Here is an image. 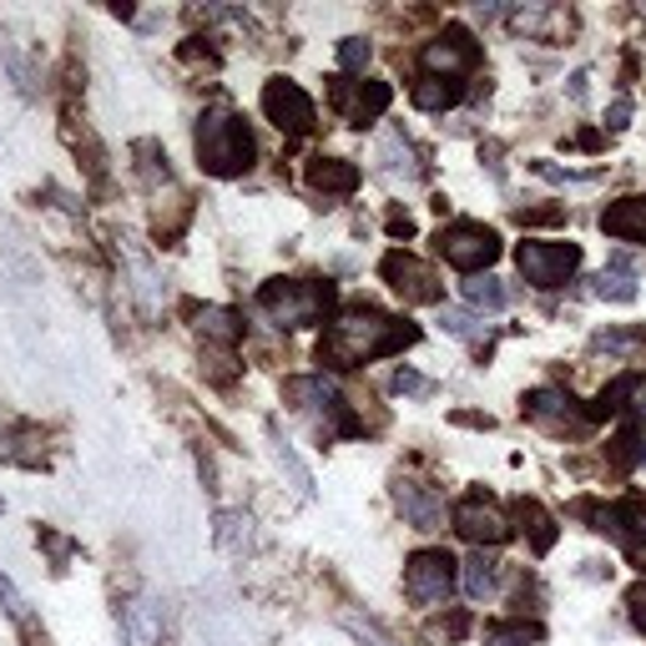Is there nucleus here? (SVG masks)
Returning <instances> with one entry per match:
<instances>
[{
    "label": "nucleus",
    "instance_id": "f257e3e1",
    "mask_svg": "<svg viewBox=\"0 0 646 646\" xmlns=\"http://www.w3.org/2000/svg\"><path fill=\"white\" fill-rule=\"evenodd\" d=\"M414 338H419L414 323L395 319V313H384V309H369V303H359V309H344L334 323H329V334L319 338V348H313V354H319V364H329V369H359V364L405 354Z\"/></svg>",
    "mask_w": 646,
    "mask_h": 646
},
{
    "label": "nucleus",
    "instance_id": "f03ea898",
    "mask_svg": "<svg viewBox=\"0 0 646 646\" xmlns=\"http://www.w3.org/2000/svg\"><path fill=\"white\" fill-rule=\"evenodd\" d=\"M192 152L207 177H248L258 162V137L233 107H207L192 127Z\"/></svg>",
    "mask_w": 646,
    "mask_h": 646
},
{
    "label": "nucleus",
    "instance_id": "7ed1b4c3",
    "mask_svg": "<svg viewBox=\"0 0 646 646\" xmlns=\"http://www.w3.org/2000/svg\"><path fill=\"white\" fill-rule=\"evenodd\" d=\"M338 303V288L329 278H268L258 288V309L273 319V329H313Z\"/></svg>",
    "mask_w": 646,
    "mask_h": 646
},
{
    "label": "nucleus",
    "instance_id": "20e7f679",
    "mask_svg": "<svg viewBox=\"0 0 646 646\" xmlns=\"http://www.w3.org/2000/svg\"><path fill=\"white\" fill-rule=\"evenodd\" d=\"M283 399H288V409H299V414H309L319 424L323 440L364 434V419L348 414L344 395H338V384L329 374H293V379H283Z\"/></svg>",
    "mask_w": 646,
    "mask_h": 646
},
{
    "label": "nucleus",
    "instance_id": "39448f33",
    "mask_svg": "<svg viewBox=\"0 0 646 646\" xmlns=\"http://www.w3.org/2000/svg\"><path fill=\"white\" fill-rule=\"evenodd\" d=\"M434 248H440V258L455 268V273L480 278L495 258H500V233H495L491 223H475V217H455V223H444V228L434 233Z\"/></svg>",
    "mask_w": 646,
    "mask_h": 646
},
{
    "label": "nucleus",
    "instance_id": "423d86ee",
    "mask_svg": "<svg viewBox=\"0 0 646 646\" xmlns=\"http://www.w3.org/2000/svg\"><path fill=\"white\" fill-rule=\"evenodd\" d=\"M515 268L536 293H556V288L575 283L581 273V243H556V238H526L515 248Z\"/></svg>",
    "mask_w": 646,
    "mask_h": 646
},
{
    "label": "nucleus",
    "instance_id": "0eeeda50",
    "mask_svg": "<svg viewBox=\"0 0 646 646\" xmlns=\"http://www.w3.org/2000/svg\"><path fill=\"white\" fill-rule=\"evenodd\" d=\"M455 586H460V566H455V556L440 551V546H424V551H414L405 561V596L414 601L419 611L450 606Z\"/></svg>",
    "mask_w": 646,
    "mask_h": 646
},
{
    "label": "nucleus",
    "instance_id": "6e6552de",
    "mask_svg": "<svg viewBox=\"0 0 646 646\" xmlns=\"http://www.w3.org/2000/svg\"><path fill=\"white\" fill-rule=\"evenodd\" d=\"M450 526H455L460 536L475 546V551H495V546H505V540H510V520H505L500 505H495L485 491H465V495H460L455 510H450Z\"/></svg>",
    "mask_w": 646,
    "mask_h": 646
},
{
    "label": "nucleus",
    "instance_id": "1a4fd4ad",
    "mask_svg": "<svg viewBox=\"0 0 646 646\" xmlns=\"http://www.w3.org/2000/svg\"><path fill=\"white\" fill-rule=\"evenodd\" d=\"M263 117L273 121L283 137H309L313 127H319L313 96L303 91L299 82H288V76H268L263 82Z\"/></svg>",
    "mask_w": 646,
    "mask_h": 646
},
{
    "label": "nucleus",
    "instance_id": "9d476101",
    "mask_svg": "<svg viewBox=\"0 0 646 646\" xmlns=\"http://www.w3.org/2000/svg\"><path fill=\"white\" fill-rule=\"evenodd\" d=\"M379 278L389 288H395L405 303H440L444 299V283L440 273H434L424 258H414V252L395 248V252H384V263H379Z\"/></svg>",
    "mask_w": 646,
    "mask_h": 646
},
{
    "label": "nucleus",
    "instance_id": "9b49d317",
    "mask_svg": "<svg viewBox=\"0 0 646 646\" xmlns=\"http://www.w3.org/2000/svg\"><path fill=\"white\" fill-rule=\"evenodd\" d=\"M424 61V76H450V82H465L480 66V41L470 36L465 25H444V36H434L430 46L419 51Z\"/></svg>",
    "mask_w": 646,
    "mask_h": 646
},
{
    "label": "nucleus",
    "instance_id": "f8f14e48",
    "mask_svg": "<svg viewBox=\"0 0 646 646\" xmlns=\"http://www.w3.org/2000/svg\"><path fill=\"white\" fill-rule=\"evenodd\" d=\"M520 414L546 434H566V430H575V424H586V409H575L571 389H556V384L530 389V395L520 399Z\"/></svg>",
    "mask_w": 646,
    "mask_h": 646
},
{
    "label": "nucleus",
    "instance_id": "ddd939ff",
    "mask_svg": "<svg viewBox=\"0 0 646 646\" xmlns=\"http://www.w3.org/2000/svg\"><path fill=\"white\" fill-rule=\"evenodd\" d=\"M334 101H338V111H344L354 127H369V121H379L384 111H389L395 86H389V82H348V76H334Z\"/></svg>",
    "mask_w": 646,
    "mask_h": 646
},
{
    "label": "nucleus",
    "instance_id": "4468645a",
    "mask_svg": "<svg viewBox=\"0 0 646 646\" xmlns=\"http://www.w3.org/2000/svg\"><path fill=\"white\" fill-rule=\"evenodd\" d=\"M389 495H395V510L405 515V526H414V530H444V500L430 491V485H424V480L395 475Z\"/></svg>",
    "mask_w": 646,
    "mask_h": 646
},
{
    "label": "nucleus",
    "instance_id": "2eb2a0df",
    "mask_svg": "<svg viewBox=\"0 0 646 646\" xmlns=\"http://www.w3.org/2000/svg\"><path fill=\"white\" fill-rule=\"evenodd\" d=\"M162 632H168V611L157 596H137L121 606V642L127 646H162Z\"/></svg>",
    "mask_w": 646,
    "mask_h": 646
},
{
    "label": "nucleus",
    "instance_id": "dca6fc26",
    "mask_svg": "<svg viewBox=\"0 0 646 646\" xmlns=\"http://www.w3.org/2000/svg\"><path fill=\"white\" fill-rule=\"evenodd\" d=\"M601 233L616 243H642L646 248V192H632V197H616V203L601 213Z\"/></svg>",
    "mask_w": 646,
    "mask_h": 646
},
{
    "label": "nucleus",
    "instance_id": "f3484780",
    "mask_svg": "<svg viewBox=\"0 0 646 646\" xmlns=\"http://www.w3.org/2000/svg\"><path fill=\"white\" fill-rule=\"evenodd\" d=\"M359 182H364V172L348 157H313L309 162V187L323 192V197H348Z\"/></svg>",
    "mask_w": 646,
    "mask_h": 646
},
{
    "label": "nucleus",
    "instance_id": "a211bd4d",
    "mask_svg": "<svg viewBox=\"0 0 646 646\" xmlns=\"http://www.w3.org/2000/svg\"><path fill=\"white\" fill-rule=\"evenodd\" d=\"M379 162H384V172H389L395 182H399V177H405V182H419V177H424L419 147L405 137V127H389V132H384V142H379Z\"/></svg>",
    "mask_w": 646,
    "mask_h": 646
},
{
    "label": "nucleus",
    "instance_id": "6ab92c4d",
    "mask_svg": "<svg viewBox=\"0 0 646 646\" xmlns=\"http://www.w3.org/2000/svg\"><path fill=\"white\" fill-rule=\"evenodd\" d=\"M515 515H520V530H526L530 551H536V556H551V551H556V540H561V526H556V515L546 510L540 500H530V495H520V500H515Z\"/></svg>",
    "mask_w": 646,
    "mask_h": 646
},
{
    "label": "nucleus",
    "instance_id": "aec40b11",
    "mask_svg": "<svg viewBox=\"0 0 646 646\" xmlns=\"http://www.w3.org/2000/svg\"><path fill=\"white\" fill-rule=\"evenodd\" d=\"M642 384H646V379H642V374H636V369L616 374V379H611V384H601V395L591 399L586 419H591V424H601V419H616L626 405H636V395H642Z\"/></svg>",
    "mask_w": 646,
    "mask_h": 646
},
{
    "label": "nucleus",
    "instance_id": "412c9836",
    "mask_svg": "<svg viewBox=\"0 0 646 646\" xmlns=\"http://www.w3.org/2000/svg\"><path fill=\"white\" fill-rule=\"evenodd\" d=\"M192 323H197V334H203L207 344H217V348H233L243 338V313L223 309V303H203V309L192 313Z\"/></svg>",
    "mask_w": 646,
    "mask_h": 646
},
{
    "label": "nucleus",
    "instance_id": "4be33fe9",
    "mask_svg": "<svg viewBox=\"0 0 646 646\" xmlns=\"http://www.w3.org/2000/svg\"><path fill=\"white\" fill-rule=\"evenodd\" d=\"M601 303H636V293H642V283H636V268H632V258H611L606 268L596 273V288H591Z\"/></svg>",
    "mask_w": 646,
    "mask_h": 646
},
{
    "label": "nucleus",
    "instance_id": "5701e85b",
    "mask_svg": "<svg viewBox=\"0 0 646 646\" xmlns=\"http://www.w3.org/2000/svg\"><path fill=\"white\" fill-rule=\"evenodd\" d=\"M127 278H132V299L142 303V313H147V319H157V313H162V303H168V288H162V273L152 268V258L132 252V258H127Z\"/></svg>",
    "mask_w": 646,
    "mask_h": 646
},
{
    "label": "nucleus",
    "instance_id": "b1692460",
    "mask_svg": "<svg viewBox=\"0 0 646 646\" xmlns=\"http://www.w3.org/2000/svg\"><path fill=\"white\" fill-rule=\"evenodd\" d=\"M273 465H278V475L288 480V491L299 495V500H319V491H313V470L303 465V455L299 450H293V440H283V434L273 430Z\"/></svg>",
    "mask_w": 646,
    "mask_h": 646
},
{
    "label": "nucleus",
    "instance_id": "393cba45",
    "mask_svg": "<svg viewBox=\"0 0 646 646\" xmlns=\"http://www.w3.org/2000/svg\"><path fill=\"white\" fill-rule=\"evenodd\" d=\"M409 101L419 111H455L465 101V82H450V76H419L409 86Z\"/></svg>",
    "mask_w": 646,
    "mask_h": 646
},
{
    "label": "nucleus",
    "instance_id": "a878e982",
    "mask_svg": "<svg viewBox=\"0 0 646 646\" xmlns=\"http://www.w3.org/2000/svg\"><path fill=\"white\" fill-rule=\"evenodd\" d=\"M460 586H465L470 601H491L500 591V561L485 551H475L465 566H460Z\"/></svg>",
    "mask_w": 646,
    "mask_h": 646
},
{
    "label": "nucleus",
    "instance_id": "bb28decb",
    "mask_svg": "<svg viewBox=\"0 0 646 646\" xmlns=\"http://www.w3.org/2000/svg\"><path fill=\"white\" fill-rule=\"evenodd\" d=\"M217 551L233 556V561L252 551V515H243V510H217Z\"/></svg>",
    "mask_w": 646,
    "mask_h": 646
},
{
    "label": "nucleus",
    "instance_id": "cd10ccee",
    "mask_svg": "<svg viewBox=\"0 0 646 646\" xmlns=\"http://www.w3.org/2000/svg\"><path fill=\"white\" fill-rule=\"evenodd\" d=\"M465 299H470V309H480V313H500L505 303H510V288H500V278L480 273L465 283Z\"/></svg>",
    "mask_w": 646,
    "mask_h": 646
},
{
    "label": "nucleus",
    "instance_id": "c85d7f7f",
    "mask_svg": "<svg viewBox=\"0 0 646 646\" xmlns=\"http://www.w3.org/2000/svg\"><path fill=\"white\" fill-rule=\"evenodd\" d=\"M540 642V626L536 622H491L485 626V646H536Z\"/></svg>",
    "mask_w": 646,
    "mask_h": 646
},
{
    "label": "nucleus",
    "instance_id": "c756f323",
    "mask_svg": "<svg viewBox=\"0 0 646 646\" xmlns=\"http://www.w3.org/2000/svg\"><path fill=\"white\" fill-rule=\"evenodd\" d=\"M389 389H395L399 399H434V395H440V384H434V379H424V374H419V369H409V364H399V369H395Z\"/></svg>",
    "mask_w": 646,
    "mask_h": 646
},
{
    "label": "nucleus",
    "instance_id": "7c9ffc66",
    "mask_svg": "<svg viewBox=\"0 0 646 646\" xmlns=\"http://www.w3.org/2000/svg\"><path fill=\"white\" fill-rule=\"evenodd\" d=\"M132 157H137V172H142V182H152V187L172 177V172H168V152H162L157 142H137Z\"/></svg>",
    "mask_w": 646,
    "mask_h": 646
},
{
    "label": "nucleus",
    "instance_id": "2f4dec72",
    "mask_svg": "<svg viewBox=\"0 0 646 646\" xmlns=\"http://www.w3.org/2000/svg\"><path fill=\"white\" fill-rule=\"evenodd\" d=\"M611 460H616L622 470H646V430H642V424L611 444Z\"/></svg>",
    "mask_w": 646,
    "mask_h": 646
},
{
    "label": "nucleus",
    "instance_id": "473e14b6",
    "mask_svg": "<svg viewBox=\"0 0 646 646\" xmlns=\"http://www.w3.org/2000/svg\"><path fill=\"white\" fill-rule=\"evenodd\" d=\"M369 56H374V46L364 36H344V41H338V66H344V76L348 72H364V66H369Z\"/></svg>",
    "mask_w": 646,
    "mask_h": 646
},
{
    "label": "nucleus",
    "instance_id": "72a5a7b5",
    "mask_svg": "<svg viewBox=\"0 0 646 646\" xmlns=\"http://www.w3.org/2000/svg\"><path fill=\"white\" fill-rule=\"evenodd\" d=\"M636 344H646V329H601L596 334V348H616V354H626Z\"/></svg>",
    "mask_w": 646,
    "mask_h": 646
},
{
    "label": "nucleus",
    "instance_id": "f704fd0d",
    "mask_svg": "<svg viewBox=\"0 0 646 646\" xmlns=\"http://www.w3.org/2000/svg\"><path fill=\"white\" fill-rule=\"evenodd\" d=\"M440 329L444 334H455V338H475L485 323L475 319V313H455V309H440Z\"/></svg>",
    "mask_w": 646,
    "mask_h": 646
},
{
    "label": "nucleus",
    "instance_id": "c9c22d12",
    "mask_svg": "<svg viewBox=\"0 0 646 646\" xmlns=\"http://www.w3.org/2000/svg\"><path fill=\"white\" fill-rule=\"evenodd\" d=\"M338 622H344V626H348V632L359 636V642H364V646H395V642H389V636H384V632H379V626H374V622H369V616H354V611H344V616H338Z\"/></svg>",
    "mask_w": 646,
    "mask_h": 646
},
{
    "label": "nucleus",
    "instance_id": "e433bc0d",
    "mask_svg": "<svg viewBox=\"0 0 646 646\" xmlns=\"http://www.w3.org/2000/svg\"><path fill=\"white\" fill-rule=\"evenodd\" d=\"M0 56H6V66H11V76H15V86H21L25 96L36 91V72H31V61H25L21 51H15V46H6V51H0Z\"/></svg>",
    "mask_w": 646,
    "mask_h": 646
},
{
    "label": "nucleus",
    "instance_id": "4c0bfd02",
    "mask_svg": "<svg viewBox=\"0 0 646 646\" xmlns=\"http://www.w3.org/2000/svg\"><path fill=\"white\" fill-rule=\"evenodd\" d=\"M561 217H566V207H520L515 223L520 228H546V223H561Z\"/></svg>",
    "mask_w": 646,
    "mask_h": 646
},
{
    "label": "nucleus",
    "instance_id": "58836bf2",
    "mask_svg": "<svg viewBox=\"0 0 646 646\" xmlns=\"http://www.w3.org/2000/svg\"><path fill=\"white\" fill-rule=\"evenodd\" d=\"M626 616H632V626L646 636V581H636V586L626 591Z\"/></svg>",
    "mask_w": 646,
    "mask_h": 646
},
{
    "label": "nucleus",
    "instance_id": "ea45409f",
    "mask_svg": "<svg viewBox=\"0 0 646 646\" xmlns=\"http://www.w3.org/2000/svg\"><path fill=\"white\" fill-rule=\"evenodd\" d=\"M626 121H632V96H616V101H611V111H606V127H611V132H622Z\"/></svg>",
    "mask_w": 646,
    "mask_h": 646
},
{
    "label": "nucleus",
    "instance_id": "a19ab883",
    "mask_svg": "<svg viewBox=\"0 0 646 646\" xmlns=\"http://www.w3.org/2000/svg\"><path fill=\"white\" fill-rule=\"evenodd\" d=\"M622 551H626V561H632L636 571L646 575V536H626V540H622Z\"/></svg>",
    "mask_w": 646,
    "mask_h": 646
},
{
    "label": "nucleus",
    "instance_id": "79ce46f5",
    "mask_svg": "<svg viewBox=\"0 0 646 646\" xmlns=\"http://www.w3.org/2000/svg\"><path fill=\"white\" fill-rule=\"evenodd\" d=\"M389 233H395V238H409V233H414V223H409V213H389Z\"/></svg>",
    "mask_w": 646,
    "mask_h": 646
},
{
    "label": "nucleus",
    "instance_id": "37998d69",
    "mask_svg": "<svg viewBox=\"0 0 646 646\" xmlns=\"http://www.w3.org/2000/svg\"><path fill=\"white\" fill-rule=\"evenodd\" d=\"M586 82H591L586 72H575V76H571V101H586Z\"/></svg>",
    "mask_w": 646,
    "mask_h": 646
},
{
    "label": "nucleus",
    "instance_id": "c03bdc74",
    "mask_svg": "<svg viewBox=\"0 0 646 646\" xmlns=\"http://www.w3.org/2000/svg\"><path fill=\"white\" fill-rule=\"evenodd\" d=\"M601 142H606V137H601V132H575V147H586V152H596Z\"/></svg>",
    "mask_w": 646,
    "mask_h": 646
},
{
    "label": "nucleus",
    "instance_id": "a18cd8bd",
    "mask_svg": "<svg viewBox=\"0 0 646 646\" xmlns=\"http://www.w3.org/2000/svg\"><path fill=\"white\" fill-rule=\"evenodd\" d=\"M636 419H642V430H646V395H636Z\"/></svg>",
    "mask_w": 646,
    "mask_h": 646
}]
</instances>
